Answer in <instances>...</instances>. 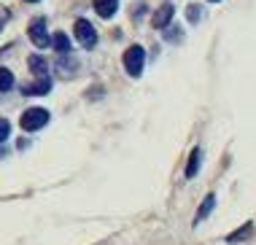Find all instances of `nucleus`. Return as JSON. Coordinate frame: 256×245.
<instances>
[{
  "instance_id": "obj_2",
  "label": "nucleus",
  "mask_w": 256,
  "mask_h": 245,
  "mask_svg": "<svg viewBox=\"0 0 256 245\" xmlns=\"http://www.w3.org/2000/svg\"><path fill=\"white\" fill-rule=\"evenodd\" d=\"M143 62H146V52H143V46H130L127 52H124V68H127V73L138 78V76L143 73Z\"/></svg>"
},
{
  "instance_id": "obj_11",
  "label": "nucleus",
  "mask_w": 256,
  "mask_h": 245,
  "mask_svg": "<svg viewBox=\"0 0 256 245\" xmlns=\"http://www.w3.org/2000/svg\"><path fill=\"white\" fill-rule=\"evenodd\" d=\"M52 89V81H49V76L46 78H40L38 84H32V86H24V94H46Z\"/></svg>"
},
{
  "instance_id": "obj_10",
  "label": "nucleus",
  "mask_w": 256,
  "mask_h": 245,
  "mask_svg": "<svg viewBox=\"0 0 256 245\" xmlns=\"http://www.w3.org/2000/svg\"><path fill=\"white\" fill-rule=\"evenodd\" d=\"M251 234H254V224H243L238 232H232L230 237H226V242H243L246 237H251Z\"/></svg>"
},
{
  "instance_id": "obj_5",
  "label": "nucleus",
  "mask_w": 256,
  "mask_h": 245,
  "mask_svg": "<svg viewBox=\"0 0 256 245\" xmlns=\"http://www.w3.org/2000/svg\"><path fill=\"white\" fill-rule=\"evenodd\" d=\"M170 19H172V6H170V3L159 6V11L154 14V27H156V30H162V27L168 24Z\"/></svg>"
},
{
  "instance_id": "obj_7",
  "label": "nucleus",
  "mask_w": 256,
  "mask_h": 245,
  "mask_svg": "<svg viewBox=\"0 0 256 245\" xmlns=\"http://www.w3.org/2000/svg\"><path fill=\"white\" fill-rule=\"evenodd\" d=\"M200 162H202V151H200V148H192L189 164H186V178H194L197 170H200Z\"/></svg>"
},
{
  "instance_id": "obj_4",
  "label": "nucleus",
  "mask_w": 256,
  "mask_h": 245,
  "mask_svg": "<svg viewBox=\"0 0 256 245\" xmlns=\"http://www.w3.org/2000/svg\"><path fill=\"white\" fill-rule=\"evenodd\" d=\"M30 40H32L38 48H46V46L52 44L49 32H46V19H36V22L30 24Z\"/></svg>"
},
{
  "instance_id": "obj_3",
  "label": "nucleus",
  "mask_w": 256,
  "mask_h": 245,
  "mask_svg": "<svg viewBox=\"0 0 256 245\" xmlns=\"http://www.w3.org/2000/svg\"><path fill=\"white\" fill-rule=\"evenodd\" d=\"M73 30H76V40H78L84 48H92L94 44H98V32H94V27L89 24L86 19H78Z\"/></svg>"
},
{
  "instance_id": "obj_15",
  "label": "nucleus",
  "mask_w": 256,
  "mask_h": 245,
  "mask_svg": "<svg viewBox=\"0 0 256 245\" xmlns=\"http://www.w3.org/2000/svg\"><path fill=\"white\" fill-rule=\"evenodd\" d=\"M6 19H8V14H6V11H0V30H3V24H6Z\"/></svg>"
},
{
  "instance_id": "obj_6",
  "label": "nucleus",
  "mask_w": 256,
  "mask_h": 245,
  "mask_svg": "<svg viewBox=\"0 0 256 245\" xmlns=\"http://www.w3.org/2000/svg\"><path fill=\"white\" fill-rule=\"evenodd\" d=\"M116 6H119V0H94V11H98L102 19L114 16V14H116Z\"/></svg>"
},
{
  "instance_id": "obj_9",
  "label": "nucleus",
  "mask_w": 256,
  "mask_h": 245,
  "mask_svg": "<svg viewBox=\"0 0 256 245\" xmlns=\"http://www.w3.org/2000/svg\"><path fill=\"white\" fill-rule=\"evenodd\" d=\"M213 208H216V197H213V194H208V197L202 200V205H200V210H197L194 224H200V221L205 218V216H210V213H213Z\"/></svg>"
},
{
  "instance_id": "obj_1",
  "label": "nucleus",
  "mask_w": 256,
  "mask_h": 245,
  "mask_svg": "<svg viewBox=\"0 0 256 245\" xmlns=\"http://www.w3.org/2000/svg\"><path fill=\"white\" fill-rule=\"evenodd\" d=\"M19 124H22L24 132H36V130L49 124V110L46 108H27L22 114V118H19Z\"/></svg>"
},
{
  "instance_id": "obj_16",
  "label": "nucleus",
  "mask_w": 256,
  "mask_h": 245,
  "mask_svg": "<svg viewBox=\"0 0 256 245\" xmlns=\"http://www.w3.org/2000/svg\"><path fill=\"white\" fill-rule=\"evenodd\" d=\"M27 3H38V0H27Z\"/></svg>"
},
{
  "instance_id": "obj_13",
  "label": "nucleus",
  "mask_w": 256,
  "mask_h": 245,
  "mask_svg": "<svg viewBox=\"0 0 256 245\" xmlns=\"http://www.w3.org/2000/svg\"><path fill=\"white\" fill-rule=\"evenodd\" d=\"M11 86H14V76H11V70L0 68V92H6V89H11Z\"/></svg>"
},
{
  "instance_id": "obj_8",
  "label": "nucleus",
  "mask_w": 256,
  "mask_h": 245,
  "mask_svg": "<svg viewBox=\"0 0 256 245\" xmlns=\"http://www.w3.org/2000/svg\"><path fill=\"white\" fill-rule=\"evenodd\" d=\"M27 65H30V70L38 76V78H46V73H49V65H46V60L38 57V54H36V57H30V62H27Z\"/></svg>"
},
{
  "instance_id": "obj_14",
  "label": "nucleus",
  "mask_w": 256,
  "mask_h": 245,
  "mask_svg": "<svg viewBox=\"0 0 256 245\" xmlns=\"http://www.w3.org/2000/svg\"><path fill=\"white\" fill-rule=\"evenodd\" d=\"M8 132H11V124L6 122V118H0V143H3V140H8Z\"/></svg>"
},
{
  "instance_id": "obj_17",
  "label": "nucleus",
  "mask_w": 256,
  "mask_h": 245,
  "mask_svg": "<svg viewBox=\"0 0 256 245\" xmlns=\"http://www.w3.org/2000/svg\"><path fill=\"white\" fill-rule=\"evenodd\" d=\"M210 3H218V0H210Z\"/></svg>"
},
{
  "instance_id": "obj_12",
  "label": "nucleus",
  "mask_w": 256,
  "mask_h": 245,
  "mask_svg": "<svg viewBox=\"0 0 256 245\" xmlns=\"http://www.w3.org/2000/svg\"><path fill=\"white\" fill-rule=\"evenodd\" d=\"M52 44H54V48H57L60 54H70V40H68V35L57 32V38H54Z\"/></svg>"
}]
</instances>
